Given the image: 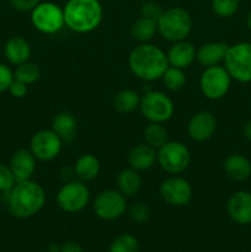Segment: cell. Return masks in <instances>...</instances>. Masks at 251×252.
I'll list each match as a JSON object with an SVG mask.
<instances>
[{
    "label": "cell",
    "mask_w": 251,
    "mask_h": 252,
    "mask_svg": "<svg viewBox=\"0 0 251 252\" xmlns=\"http://www.w3.org/2000/svg\"><path fill=\"white\" fill-rule=\"evenodd\" d=\"M128 66L135 78L144 83L159 80L169 68L167 56L160 47L152 43H139L128 56Z\"/></svg>",
    "instance_id": "1"
},
{
    "label": "cell",
    "mask_w": 251,
    "mask_h": 252,
    "mask_svg": "<svg viewBox=\"0 0 251 252\" xmlns=\"http://www.w3.org/2000/svg\"><path fill=\"white\" fill-rule=\"evenodd\" d=\"M7 209L17 219H27L36 216L46 204V191L32 180L16 182L7 192Z\"/></svg>",
    "instance_id": "2"
},
{
    "label": "cell",
    "mask_w": 251,
    "mask_h": 252,
    "mask_svg": "<svg viewBox=\"0 0 251 252\" xmlns=\"http://www.w3.org/2000/svg\"><path fill=\"white\" fill-rule=\"evenodd\" d=\"M64 24L75 33H90L100 26L103 17L98 0H68L63 7Z\"/></svg>",
    "instance_id": "3"
},
{
    "label": "cell",
    "mask_w": 251,
    "mask_h": 252,
    "mask_svg": "<svg viewBox=\"0 0 251 252\" xmlns=\"http://www.w3.org/2000/svg\"><path fill=\"white\" fill-rule=\"evenodd\" d=\"M157 32L167 42L184 41L191 33L193 20L191 14L181 6L169 7L164 10L157 21Z\"/></svg>",
    "instance_id": "4"
},
{
    "label": "cell",
    "mask_w": 251,
    "mask_h": 252,
    "mask_svg": "<svg viewBox=\"0 0 251 252\" xmlns=\"http://www.w3.org/2000/svg\"><path fill=\"white\" fill-rule=\"evenodd\" d=\"M224 68L228 70L231 79L239 83H251V43H240L229 46L224 58Z\"/></svg>",
    "instance_id": "5"
},
{
    "label": "cell",
    "mask_w": 251,
    "mask_h": 252,
    "mask_svg": "<svg viewBox=\"0 0 251 252\" xmlns=\"http://www.w3.org/2000/svg\"><path fill=\"white\" fill-rule=\"evenodd\" d=\"M157 164L170 175H180L186 171L191 164V152L181 142H166L157 149Z\"/></svg>",
    "instance_id": "6"
},
{
    "label": "cell",
    "mask_w": 251,
    "mask_h": 252,
    "mask_svg": "<svg viewBox=\"0 0 251 252\" xmlns=\"http://www.w3.org/2000/svg\"><path fill=\"white\" fill-rule=\"evenodd\" d=\"M139 110L149 122L165 123L174 116L175 105L165 93L150 90L140 97Z\"/></svg>",
    "instance_id": "7"
},
{
    "label": "cell",
    "mask_w": 251,
    "mask_h": 252,
    "mask_svg": "<svg viewBox=\"0 0 251 252\" xmlns=\"http://www.w3.org/2000/svg\"><path fill=\"white\" fill-rule=\"evenodd\" d=\"M57 204L65 213L81 212L90 202V189L88 185L80 180H70L64 182L56 197Z\"/></svg>",
    "instance_id": "8"
},
{
    "label": "cell",
    "mask_w": 251,
    "mask_h": 252,
    "mask_svg": "<svg viewBox=\"0 0 251 252\" xmlns=\"http://www.w3.org/2000/svg\"><path fill=\"white\" fill-rule=\"evenodd\" d=\"M31 22L37 31L44 34H54L65 26L63 9L52 1L39 2L31 11Z\"/></svg>",
    "instance_id": "9"
},
{
    "label": "cell",
    "mask_w": 251,
    "mask_h": 252,
    "mask_svg": "<svg viewBox=\"0 0 251 252\" xmlns=\"http://www.w3.org/2000/svg\"><path fill=\"white\" fill-rule=\"evenodd\" d=\"M231 85V76L224 66L214 65L204 68L199 78V89L206 98L217 101L228 94Z\"/></svg>",
    "instance_id": "10"
},
{
    "label": "cell",
    "mask_w": 251,
    "mask_h": 252,
    "mask_svg": "<svg viewBox=\"0 0 251 252\" xmlns=\"http://www.w3.org/2000/svg\"><path fill=\"white\" fill-rule=\"evenodd\" d=\"M127 197L118 189H105L96 196L94 212L102 220L112 221L120 219L127 212Z\"/></svg>",
    "instance_id": "11"
},
{
    "label": "cell",
    "mask_w": 251,
    "mask_h": 252,
    "mask_svg": "<svg viewBox=\"0 0 251 252\" xmlns=\"http://www.w3.org/2000/svg\"><path fill=\"white\" fill-rule=\"evenodd\" d=\"M64 143L53 129H42L34 133L30 142V150L39 161H52L62 152Z\"/></svg>",
    "instance_id": "12"
},
{
    "label": "cell",
    "mask_w": 251,
    "mask_h": 252,
    "mask_svg": "<svg viewBox=\"0 0 251 252\" xmlns=\"http://www.w3.org/2000/svg\"><path fill=\"white\" fill-rule=\"evenodd\" d=\"M159 193L162 201L170 206L185 207L191 203L193 189L186 179L174 175L161 182Z\"/></svg>",
    "instance_id": "13"
},
{
    "label": "cell",
    "mask_w": 251,
    "mask_h": 252,
    "mask_svg": "<svg viewBox=\"0 0 251 252\" xmlns=\"http://www.w3.org/2000/svg\"><path fill=\"white\" fill-rule=\"evenodd\" d=\"M217 129V120L208 111H201L193 115L187 126L189 138L197 143L207 142L214 135Z\"/></svg>",
    "instance_id": "14"
},
{
    "label": "cell",
    "mask_w": 251,
    "mask_h": 252,
    "mask_svg": "<svg viewBox=\"0 0 251 252\" xmlns=\"http://www.w3.org/2000/svg\"><path fill=\"white\" fill-rule=\"evenodd\" d=\"M226 211L234 223L239 225L251 224V192L244 189L234 192L226 204Z\"/></svg>",
    "instance_id": "15"
},
{
    "label": "cell",
    "mask_w": 251,
    "mask_h": 252,
    "mask_svg": "<svg viewBox=\"0 0 251 252\" xmlns=\"http://www.w3.org/2000/svg\"><path fill=\"white\" fill-rule=\"evenodd\" d=\"M9 166L16 179V182L27 181V180H31L36 171L37 159L32 154L31 150L21 148L12 154Z\"/></svg>",
    "instance_id": "16"
},
{
    "label": "cell",
    "mask_w": 251,
    "mask_h": 252,
    "mask_svg": "<svg viewBox=\"0 0 251 252\" xmlns=\"http://www.w3.org/2000/svg\"><path fill=\"white\" fill-rule=\"evenodd\" d=\"M196 53L197 49L194 48L191 42L186 41V39L175 42L166 53L167 62H169L170 66L186 69L196 61Z\"/></svg>",
    "instance_id": "17"
},
{
    "label": "cell",
    "mask_w": 251,
    "mask_h": 252,
    "mask_svg": "<svg viewBox=\"0 0 251 252\" xmlns=\"http://www.w3.org/2000/svg\"><path fill=\"white\" fill-rule=\"evenodd\" d=\"M127 161L132 169L137 171H147L157 161V150L147 143H142L130 149Z\"/></svg>",
    "instance_id": "18"
},
{
    "label": "cell",
    "mask_w": 251,
    "mask_h": 252,
    "mask_svg": "<svg viewBox=\"0 0 251 252\" xmlns=\"http://www.w3.org/2000/svg\"><path fill=\"white\" fill-rule=\"evenodd\" d=\"M228 49L229 44L225 42H207L197 49L196 59L204 68L219 65L221 62H224Z\"/></svg>",
    "instance_id": "19"
},
{
    "label": "cell",
    "mask_w": 251,
    "mask_h": 252,
    "mask_svg": "<svg viewBox=\"0 0 251 252\" xmlns=\"http://www.w3.org/2000/svg\"><path fill=\"white\" fill-rule=\"evenodd\" d=\"M4 56L10 64L17 66L30 61L31 46L24 37L14 36L7 39L5 43Z\"/></svg>",
    "instance_id": "20"
},
{
    "label": "cell",
    "mask_w": 251,
    "mask_h": 252,
    "mask_svg": "<svg viewBox=\"0 0 251 252\" xmlns=\"http://www.w3.org/2000/svg\"><path fill=\"white\" fill-rule=\"evenodd\" d=\"M52 129L59 135L64 144H70L75 139L78 121L70 112H59L53 117Z\"/></svg>",
    "instance_id": "21"
},
{
    "label": "cell",
    "mask_w": 251,
    "mask_h": 252,
    "mask_svg": "<svg viewBox=\"0 0 251 252\" xmlns=\"http://www.w3.org/2000/svg\"><path fill=\"white\" fill-rule=\"evenodd\" d=\"M224 171L234 181H245L251 175V162L241 154H231L224 161Z\"/></svg>",
    "instance_id": "22"
},
{
    "label": "cell",
    "mask_w": 251,
    "mask_h": 252,
    "mask_svg": "<svg viewBox=\"0 0 251 252\" xmlns=\"http://www.w3.org/2000/svg\"><path fill=\"white\" fill-rule=\"evenodd\" d=\"M101 170L100 161L93 154H83L76 159L74 164V172L78 180L84 182H89L95 180L98 176Z\"/></svg>",
    "instance_id": "23"
},
{
    "label": "cell",
    "mask_w": 251,
    "mask_h": 252,
    "mask_svg": "<svg viewBox=\"0 0 251 252\" xmlns=\"http://www.w3.org/2000/svg\"><path fill=\"white\" fill-rule=\"evenodd\" d=\"M117 187L118 191L127 198L135 196L142 187V177L139 171L132 167L122 170L117 176Z\"/></svg>",
    "instance_id": "24"
},
{
    "label": "cell",
    "mask_w": 251,
    "mask_h": 252,
    "mask_svg": "<svg viewBox=\"0 0 251 252\" xmlns=\"http://www.w3.org/2000/svg\"><path fill=\"white\" fill-rule=\"evenodd\" d=\"M157 32V21L148 17L140 16L130 26V36L139 43H148L154 38Z\"/></svg>",
    "instance_id": "25"
},
{
    "label": "cell",
    "mask_w": 251,
    "mask_h": 252,
    "mask_svg": "<svg viewBox=\"0 0 251 252\" xmlns=\"http://www.w3.org/2000/svg\"><path fill=\"white\" fill-rule=\"evenodd\" d=\"M139 103L140 95L135 90H132V89L121 90L113 97V107L117 112L123 113V115L130 113L137 110V108H139Z\"/></svg>",
    "instance_id": "26"
},
{
    "label": "cell",
    "mask_w": 251,
    "mask_h": 252,
    "mask_svg": "<svg viewBox=\"0 0 251 252\" xmlns=\"http://www.w3.org/2000/svg\"><path fill=\"white\" fill-rule=\"evenodd\" d=\"M143 134H144L145 143L157 150L169 142V132L165 128L164 123L149 122V125L144 128Z\"/></svg>",
    "instance_id": "27"
},
{
    "label": "cell",
    "mask_w": 251,
    "mask_h": 252,
    "mask_svg": "<svg viewBox=\"0 0 251 252\" xmlns=\"http://www.w3.org/2000/svg\"><path fill=\"white\" fill-rule=\"evenodd\" d=\"M161 80L164 83L165 88L170 91H180L186 85V74L184 69L175 68V66H169L164 75L161 76Z\"/></svg>",
    "instance_id": "28"
},
{
    "label": "cell",
    "mask_w": 251,
    "mask_h": 252,
    "mask_svg": "<svg viewBox=\"0 0 251 252\" xmlns=\"http://www.w3.org/2000/svg\"><path fill=\"white\" fill-rule=\"evenodd\" d=\"M14 76L16 80L22 81L26 85H32L37 83L41 78V68L36 63L32 62H26L24 64L17 65L16 70L14 71Z\"/></svg>",
    "instance_id": "29"
},
{
    "label": "cell",
    "mask_w": 251,
    "mask_h": 252,
    "mask_svg": "<svg viewBox=\"0 0 251 252\" xmlns=\"http://www.w3.org/2000/svg\"><path fill=\"white\" fill-rule=\"evenodd\" d=\"M110 252H140V244L132 234H121L111 243Z\"/></svg>",
    "instance_id": "30"
},
{
    "label": "cell",
    "mask_w": 251,
    "mask_h": 252,
    "mask_svg": "<svg viewBox=\"0 0 251 252\" xmlns=\"http://www.w3.org/2000/svg\"><path fill=\"white\" fill-rule=\"evenodd\" d=\"M212 10L219 17H231L239 10V0H212Z\"/></svg>",
    "instance_id": "31"
},
{
    "label": "cell",
    "mask_w": 251,
    "mask_h": 252,
    "mask_svg": "<svg viewBox=\"0 0 251 252\" xmlns=\"http://www.w3.org/2000/svg\"><path fill=\"white\" fill-rule=\"evenodd\" d=\"M128 216L134 223L144 224L150 218V208L143 202H135L127 208Z\"/></svg>",
    "instance_id": "32"
},
{
    "label": "cell",
    "mask_w": 251,
    "mask_h": 252,
    "mask_svg": "<svg viewBox=\"0 0 251 252\" xmlns=\"http://www.w3.org/2000/svg\"><path fill=\"white\" fill-rule=\"evenodd\" d=\"M15 185H16V179L9 165L0 164V192L4 193L11 191Z\"/></svg>",
    "instance_id": "33"
},
{
    "label": "cell",
    "mask_w": 251,
    "mask_h": 252,
    "mask_svg": "<svg viewBox=\"0 0 251 252\" xmlns=\"http://www.w3.org/2000/svg\"><path fill=\"white\" fill-rule=\"evenodd\" d=\"M164 12L161 5L157 1H144L140 5V16L148 17L154 21H157Z\"/></svg>",
    "instance_id": "34"
},
{
    "label": "cell",
    "mask_w": 251,
    "mask_h": 252,
    "mask_svg": "<svg viewBox=\"0 0 251 252\" xmlns=\"http://www.w3.org/2000/svg\"><path fill=\"white\" fill-rule=\"evenodd\" d=\"M14 80V71L6 64L0 63V94L9 91L10 85H11Z\"/></svg>",
    "instance_id": "35"
},
{
    "label": "cell",
    "mask_w": 251,
    "mask_h": 252,
    "mask_svg": "<svg viewBox=\"0 0 251 252\" xmlns=\"http://www.w3.org/2000/svg\"><path fill=\"white\" fill-rule=\"evenodd\" d=\"M41 2V0H10V4L16 11L27 12L32 11L37 5Z\"/></svg>",
    "instance_id": "36"
},
{
    "label": "cell",
    "mask_w": 251,
    "mask_h": 252,
    "mask_svg": "<svg viewBox=\"0 0 251 252\" xmlns=\"http://www.w3.org/2000/svg\"><path fill=\"white\" fill-rule=\"evenodd\" d=\"M9 93L11 94L14 97L22 98L27 95V93H29V85H26V84H24L22 81H19L15 79V80L12 81L11 85H10Z\"/></svg>",
    "instance_id": "37"
},
{
    "label": "cell",
    "mask_w": 251,
    "mask_h": 252,
    "mask_svg": "<svg viewBox=\"0 0 251 252\" xmlns=\"http://www.w3.org/2000/svg\"><path fill=\"white\" fill-rule=\"evenodd\" d=\"M59 252H84V249L79 243H75V241H69V243H65L63 244V245H61Z\"/></svg>",
    "instance_id": "38"
},
{
    "label": "cell",
    "mask_w": 251,
    "mask_h": 252,
    "mask_svg": "<svg viewBox=\"0 0 251 252\" xmlns=\"http://www.w3.org/2000/svg\"><path fill=\"white\" fill-rule=\"evenodd\" d=\"M244 135L246 139L251 140V121H249L245 126H244Z\"/></svg>",
    "instance_id": "39"
},
{
    "label": "cell",
    "mask_w": 251,
    "mask_h": 252,
    "mask_svg": "<svg viewBox=\"0 0 251 252\" xmlns=\"http://www.w3.org/2000/svg\"><path fill=\"white\" fill-rule=\"evenodd\" d=\"M59 249H61V245H57V244H53V245L49 246L48 252H59Z\"/></svg>",
    "instance_id": "40"
},
{
    "label": "cell",
    "mask_w": 251,
    "mask_h": 252,
    "mask_svg": "<svg viewBox=\"0 0 251 252\" xmlns=\"http://www.w3.org/2000/svg\"><path fill=\"white\" fill-rule=\"evenodd\" d=\"M246 25H248L249 29L251 30V12L248 15V19H246Z\"/></svg>",
    "instance_id": "41"
}]
</instances>
